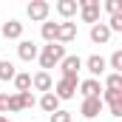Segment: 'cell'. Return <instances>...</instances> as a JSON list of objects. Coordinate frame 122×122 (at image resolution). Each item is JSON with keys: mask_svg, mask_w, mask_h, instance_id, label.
I'll use <instances>...</instances> for the list:
<instances>
[{"mask_svg": "<svg viewBox=\"0 0 122 122\" xmlns=\"http://www.w3.org/2000/svg\"><path fill=\"white\" fill-rule=\"evenodd\" d=\"M14 74H17V68H14V62H9V60H0V80H3V82H9V80H14Z\"/></svg>", "mask_w": 122, "mask_h": 122, "instance_id": "19", "label": "cell"}, {"mask_svg": "<svg viewBox=\"0 0 122 122\" xmlns=\"http://www.w3.org/2000/svg\"><path fill=\"white\" fill-rule=\"evenodd\" d=\"M102 99L99 97H88V99H82V105H80V114L85 117V119H97L99 114H102Z\"/></svg>", "mask_w": 122, "mask_h": 122, "instance_id": "8", "label": "cell"}, {"mask_svg": "<svg viewBox=\"0 0 122 122\" xmlns=\"http://www.w3.org/2000/svg\"><path fill=\"white\" fill-rule=\"evenodd\" d=\"M37 105H40V108H43V111H46V114H48V117H51V114H54V111H60V99H57V97H54V91H48V94H43V97H40V102H37Z\"/></svg>", "mask_w": 122, "mask_h": 122, "instance_id": "15", "label": "cell"}, {"mask_svg": "<svg viewBox=\"0 0 122 122\" xmlns=\"http://www.w3.org/2000/svg\"><path fill=\"white\" fill-rule=\"evenodd\" d=\"M37 54H40V46H37L34 40H20V46H17V57H20L23 62L37 60Z\"/></svg>", "mask_w": 122, "mask_h": 122, "instance_id": "10", "label": "cell"}, {"mask_svg": "<svg viewBox=\"0 0 122 122\" xmlns=\"http://www.w3.org/2000/svg\"><path fill=\"white\" fill-rule=\"evenodd\" d=\"M37 105V99H34V94L31 91H23V94H9V111L11 114H17V111H26V108H34Z\"/></svg>", "mask_w": 122, "mask_h": 122, "instance_id": "3", "label": "cell"}, {"mask_svg": "<svg viewBox=\"0 0 122 122\" xmlns=\"http://www.w3.org/2000/svg\"><path fill=\"white\" fill-rule=\"evenodd\" d=\"M105 26H108L111 34H114V31H122V11H119V14H111V20H108Z\"/></svg>", "mask_w": 122, "mask_h": 122, "instance_id": "22", "label": "cell"}, {"mask_svg": "<svg viewBox=\"0 0 122 122\" xmlns=\"http://www.w3.org/2000/svg\"><path fill=\"white\" fill-rule=\"evenodd\" d=\"M77 11H80V17H82V23H99V0H80L77 3Z\"/></svg>", "mask_w": 122, "mask_h": 122, "instance_id": "2", "label": "cell"}, {"mask_svg": "<svg viewBox=\"0 0 122 122\" xmlns=\"http://www.w3.org/2000/svg\"><path fill=\"white\" fill-rule=\"evenodd\" d=\"M82 68L91 74V80H97V77H102V74H105L108 60H105V57H99V54H91L88 60H82Z\"/></svg>", "mask_w": 122, "mask_h": 122, "instance_id": "7", "label": "cell"}, {"mask_svg": "<svg viewBox=\"0 0 122 122\" xmlns=\"http://www.w3.org/2000/svg\"><path fill=\"white\" fill-rule=\"evenodd\" d=\"M88 34H91V43H97V46H105V43L111 40V31H108L105 23H94Z\"/></svg>", "mask_w": 122, "mask_h": 122, "instance_id": "14", "label": "cell"}, {"mask_svg": "<svg viewBox=\"0 0 122 122\" xmlns=\"http://www.w3.org/2000/svg\"><path fill=\"white\" fill-rule=\"evenodd\" d=\"M57 14H60L62 20H71L74 14H77V0H57Z\"/></svg>", "mask_w": 122, "mask_h": 122, "instance_id": "16", "label": "cell"}, {"mask_svg": "<svg viewBox=\"0 0 122 122\" xmlns=\"http://www.w3.org/2000/svg\"><path fill=\"white\" fill-rule=\"evenodd\" d=\"M48 122H71V111H54L51 117H48Z\"/></svg>", "mask_w": 122, "mask_h": 122, "instance_id": "24", "label": "cell"}, {"mask_svg": "<svg viewBox=\"0 0 122 122\" xmlns=\"http://www.w3.org/2000/svg\"><path fill=\"white\" fill-rule=\"evenodd\" d=\"M74 37H77V23H74V20H62V23H57V43H60V46L71 43Z\"/></svg>", "mask_w": 122, "mask_h": 122, "instance_id": "9", "label": "cell"}, {"mask_svg": "<svg viewBox=\"0 0 122 122\" xmlns=\"http://www.w3.org/2000/svg\"><path fill=\"white\" fill-rule=\"evenodd\" d=\"M48 11H51V6L46 0H31L29 6H26V14H29L34 23H46L48 20Z\"/></svg>", "mask_w": 122, "mask_h": 122, "instance_id": "6", "label": "cell"}, {"mask_svg": "<svg viewBox=\"0 0 122 122\" xmlns=\"http://www.w3.org/2000/svg\"><path fill=\"white\" fill-rule=\"evenodd\" d=\"M31 88H34V91L48 94L51 88H54V80H51V74H48V71H37V74L31 77Z\"/></svg>", "mask_w": 122, "mask_h": 122, "instance_id": "11", "label": "cell"}, {"mask_svg": "<svg viewBox=\"0 0 122 122\" xmlns=\"http://www.w3.org/2000/svg\"><path fill=\"white\" fill-rule=\"evenodd\" d=\"M14 91L23 94V91H31V74H14Z\"/></svg>", "mask_w": 122, "mask_h": 122, "instance_id": "18", "label": "cell"}, {"mask_svg": "<svg viewBox=\"0 0 122 122\" xmlns=\"http://www.w3.org/2000/svg\"><path fill=\"white\" fill-rule=\"evenodd\" d=\"M77 88H80V94H82V99H88V97H102V85H99V80H91V77L82 80Z\"/></svg>", "mask_w": 122, "mask_h": 122, "instance_id": "13", "label": "cell"}, {"mask_svg": "<svg viewBox=\"0 0 122 122\" xmlns=\"http://www.w3.org/2000/svg\"><path fill=\"white\" fill-rule=\"evenodd\" d=\"M102 91H122V74H114V71H111V74L105 77V88H102Z\"/></svg>", "mask_w": 122, "mask_h": 122, "instance_id": "20", "label": "cell"}, {"mask_svg": "<svg viewBox=\"0 0 122 122\" xmlns=\"http://www.w3.org/2000/svg\"><path fill=\"white\" fill-rule=\"evenodd\" d=\"M108 65H111V71H114V74H122V51H119V48H117V51L111 54Z\"/></svg>", "mask_w": 122, "mask_h": 122, "instance_id": "21", "label": "cell"}, {"mask_svg": "<svg viewBox=\"0 0 122 122\" xmlns=\"http://www.w3.org/2000/svg\"><path fill=\"white\" fill-rule=\"evenodd\" d=\"M99 9H105L108 14H119V11H122V3H119V0H105Z\"/></svg>", "mask_w": 122, "mask_h": 122, "instance_id": "23", "label": "cell"}, {"mask_svg": "<svg viewBox=\"0 0 122 122\" xmlns=\"http://www.w3.org/2000/svg\"><path fill=\"white\" fill-rule=\"evenodd\" d=\"M0 114L9 117V94H0Z\"/></svg>", "mask_w": 122, "mask_h": 122, "instance_id": "25", "label": "cell"}, {"mask_svg": "<svg viewBox=\"0 0 122 122\" xmlns=\"http://www.w3.org/2000/svg\"><path fill=\"white\" fill-rule=\"evenodd\" d=\"M40 34H43V40H46V43H57V23L46 20V23L40 26Z\"/></svg>", "mask_w": 122, "mask_h": 122, "instance_id": "17", "label": "cell"}, {"mask_svg": "<svg viewBox=\"0 0 122 122\" xmlns=\"http://www.w3.org/2000/svg\"><path fill=\"white\" fill-rule=\"evenodd\" d=\"M62 71V77H68V80H80V71H82V60L77 57V54H65L62 62L57 65Z\"/></svg>", "mask_w": 122, "mask_h": 122, "instance_id": "4", "label": "cell"}, {"mask_svg": "<svg viewBox=\"0 0 122 122\" xmlns=\"http://www.w3.org/2000/svg\"><path fill=\"white\" fill-rule=\"evenodd\" d=\"M77 85H80V80H68V77H60V80H57V85H54V88H51V91H54V97H57V99H71V97H74V94H77Z\"/></svg>", "mask_w": 122, "mask_h": 122, "instance_id": "5", "label": "cell"}, {"mask_svg": "<svg viewBox=\"0 0 122 122\" xmlns=\"http://www.w3.org/2000/svg\"><path fill=\"white\" fill-rule=\"evenodd\" d=\"M0 122H11V119H9V117H6V114H0Z\"/></svg>", "mask_w": 122, "mask_h": 122, "instance_id": "26", "label": "cell"}, {"mask_svg": "<svg viewBox=\"0 0 122 122\" xmlns=\"http://www.w3.org/2000/svg\"><path fill=\"white\" fill-rule=\"evenodd\" d=\"M62 57H65V46H60V43H46V46L40 48V54H37V60H40V71H48V68L60 65Z\"/></svg>", "mask_w": 122, "mask_h": 122, "instance_id": "1", "label": "cell"}, {"mask_svg": "<svg viewBox=\"0 0 122 122\" xmlns=\"http://www.w3.org/2000/svg\"><path fill=\"white\" fill-rule=\"evenodd\" d=\"M0 34H3L6 40H20V37H23V23H20V20L0 23Z\"/></svg>", "mask_w": 122, "mask_h": 122, "instance_id": "12", "label": "cell"}]
</instances>
